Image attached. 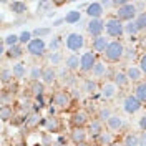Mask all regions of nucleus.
I'll list each match as a JSON object with an SVG mask.
<instances>
[{
    "label": "nucleus",
    "mask_w": 146,
    "mask_h": 146,
    "mask_svg": "<svg viewBox=\"0 0 146 146\" xmlns=\"http://www.w3.org/2000/svg\"><path fill=\"white\" fill-rule=\"evenodd\" d=\"M101 5H103V9H108V7H113V2H110V0H103Z\"/></svg>",
    "instance_id": "obj_52"
},
{
    "label": "nucleus",
    "mask_w": 146,
    "mask_h": 146,
    "mask_svg": "<svg viewBox=\"0 0 146 146\" xmlns=\"http://www.w3.org/2000/svg\"><path fill=\"white\" fill-rule=\"evenodd\" d=\"M0 118H2L3 123H5V121H12V119L15 118L13 108H12V106H2V108H0Z\"/></svg>",
    "instance_id": "obj_34"
},
{
    "label": "nucleus",
    "mask_w": 146,
    "mask_h": 146,
    "mask_svg": "<svg viewBox=\"0 0 146 146\" xmlns=\"http://www.w3.org/2000/svg\"><path fill=\"white\" fill-rule=\"evenodd\" d=\"M60 45H62V36H53V38L50 40L48 48H50V52H52V53H55V52H58Z\"/></svg>",
    "instance_id": "obj_42"
},
{
    "label": "nucleus",
    "mask_w": 146,
    "mask_h": 146,
    "mask_svg": "<svg viewBox=\"0 0 146 146\" xmlns=\"http://www.w3.org/2000/svg\"><path fill=\"white\" fill-rule=\"evenodd\" d=\"M12 72H13V78H17V80H23L25 78V75H27V66L25 63H22V62H18L12 66Z\"/></svg>",
    "instance_id": "obj_27"
},
{
    "label": "nucleus",
    "mask_w": 146,
    "mask_h": 146,
    "mask_svg": "<svg viewBox=\"0 0 146 146\" xmlns=\"http://www.w3.org/2000/svg\"><path fill=\"white\" fill-rule=\"evenodd\" d=\"M23 52H25V48L23 45H15V46H10L9 50H7V56H9L10 60H18V58H22L23 56Z\"/></svg>",
    "instance_id": "obj_26"
},
{
    "label": "nucleus",
    "mask_w": 146,
    "mask_h": 146,
    "mask_svg": "<svg viewBox=\"0 0 146 146\" xmlns=\"http://www.w3.org/2000/svg\"><path fill=\"white\" fill-rule=\"evenodd\" d=\"M138 9H136V5L135 3H129L128 2L126 5H123L121 9L116 10V18L118 20H121V22H133V20H136L138 17Z\"/></svg>",
    "instance_id": "obj_4"
},
{
    "label": "nucleus",
    "mask_w": 146,
    "mask_h": 146,
    "mask_svg": "<svg viewBox=\"0 0 146 146\" xmlns=\"http://www.w3.org/2000/svg\"><path fill=\"white\" fill-rule=\"evenodd\" d=\"M13 146H27V143H25V141H17Z\"/></svg>",
    "instance_id": "obj_54"
},
{
    "label": "nucleus",
    "mask_w": 146,
    "mask_h": 146,
    "mask_svg": "<svg viewBox=\"0 0 146 146\" xmlns=\"http://www.w3.org/2000/svg\"><path fill=\"white\" fill-rule=\"evenodd\" d=\"M65 46L72 53H76V52H80L83 46H85V36L82 33H78V32H72V33H68L66 38H65Z\"/></svg>",
    "instance_id": "obj_3"
},
{
    "label": "nucleus",
    "mask_w": 146,
    "mask_h": 146,
    "mask_svg": "<svg viewBox=\"0 0 146 146\" xmlns=\"http://www.w3.org/2000/svg\"><path fill=\"white\" fill-rule=\"evenodd\" d=\"M103 30H105V20H101V18H90V22L86 23V32L93 38L101 36Z\"/></svg>",
    "instance_id": "obj_10"
},
{
    "label": "nucleus",
    "mask_w": 146,
    "mask_h": 146,
    "mask_svg": "<svg viewBox=\"0 0 146 146\" xmlns=\"http://www.w3.org/2000/svg\"><path fill=\"white\" fill-rule=\"evenodd\" d=\"M30 91L33 96H43L45 95V83L43 82H30Z\"/></svg>",
    "instance_id": "obj_28"
},
{
    "label": "nucleus",
    "mask_w": 146,
    "mask_h": 146,
    "mask_svg": "<svg viewBox=\"0 0 146 146\" xmlns=\"http://www.w3.org/2000/svg\"><path fill=\"white\" fill-rule=\"evenodd\" d=\"M125 52H126V46L121 40H111L103 56L108 63H119L125 58Z\"/></svg>",
    "instance_id": "obj_1"
},
{
    "label": "nucleus",
    "mask_w": 146,
    "mask_h": 146,
    "mask_svg": "<svg viewBox=\"0 0 146 146\" xmlns=\"http://www.w3.org/2000/svg\"><path fill=\"white\" fill-rule=\"evenodd\" d=\"M138 66H139V70L143 72V75L146 76V52L139 55V58H138Z\"/></svg>",
    "instance_id": "obj_44"
},
{
    "label": "nucleus",
    "mask_w": 146,
    "mask_h": 146,
    "mask_svg": "<svg viewBox=\"0 0 146 146\" xmlns=\"http://www.w3.org/2000/svg\"><path fill=\"white\" fill-rule=\"evenodd\" d=\"M126 75L129 78V82H133V83L143 82V72L139 70V66H136V65H129L126 68Z\"/></svg>",
    "instance_id": "obj_19"
},
{
    "label": "nucleus",
    "mask_w": 146,
    "mask_h": 146,
    "mask_svg": "<svg viewBox=\"0 0 146 146\" xmlns=\"http://www.w3.org/2000/svg\"><path fill=\"white\" fill-rule=\"evenodd\" d=\"M73 146H90V145H88V143L85 141V143H78V145H73Z\"/></svg>",
    "instance_id": "obj_55"
},
{
    "label": "nucleus",
    "mask_w": 146,
    "mask_h": 146,
    "mask_svg": "<svg viewBox=\"0 0 146 146\" xmlns=\"http://www.w3.org/2000/svg\"><path fill=\"white\" fill-rule=\"evenodd\" d=\"M111 82L115 83L118 88H126L129 85V78H128L126 72H115L113 73V80Z\"/></svg>",
    "instance_id": "obj_23"
},
{
    "label": "nucleus",
    "mask_w": 146,
    "mask_h": 146,
    "mask_svg": "<svg viewBox=\"0 0 146 146\" xmlns=\"http://www.w3.org/2000/svg\"><path fill=\"white\" fill-rule=\"evenodd\" d=\"M53 146H66V145H65V143H58V141H55Z\"/></svg>",
    "instance_id": "obj_57"
},
{
    "label": "nucleus",
    "mask_w": 146,
    "mask_h": 146,
    "mask_svg": "<svg viewBox=\"0 0 146 146\" xmlns=\"http://www.w3.org/2000/svg\"><path fill=\"white\" fill-rule=\"evenodd\" d=\"M108 45H110V38H108V36H105V35H101V36L93 38V42H91V50H93L95 53L105 55Z\"/></svg>",
    "instance_id": "obj_13"
},
{
    "label": "nucleus",
    "mask_w": 146,
    "mask_h": 146,
    "mask_svg": "<svg viewBox=\"0 0 146 146\" xmlns=\"http://www.w3.org/2000/svg\"><path fill=\"white\" fill-rule=\"evenodd\" d=\"M141 141H143V143H146V131L143 133V136H141Z\"/></svg>",
    "instance_id": "obj_56"
},
{
    "label": "nucleus",
    "mask_w": 146,
    "mask_h": 146,
    "mask_svg": "<svg viewBox=\"0 0 146 146\" xmlns=\"http://www.w3.org/2000/svg\"><path fill=\"white\" fill-rule=\"evenodd\" d=\"M88 138V129L85 128H73L70 131V141L73 145H78V143H85Z\"/></svg>",
    "instance_id": "obj_15"
},
{
    "label": "nucleus",
    "mask_w": 146,
    "mask_h": 146,
    "mask_svg": "<svg viewBox=\"0 0 146 146\" xmlns=\"http://www.w3.org/2000/svg\"><path fill=\"white\" fill-rule=\"evenodd\" d=\"M62 23H65V17H63V18H58V20H55L53 23H52V27H60Z\"/></svg>",
    "instance_id": "obj_50"
},
{
    "label": "nucleus",
    "mask_w": 146,
    "mask_h": 146,
    "mask_svg": "<svg viewBox=\"0 0 146 146\" xmlns=\"http://www.w3.org/2000/svg\"><path fill=\"white\" fill-rule=\"evenodd\" d=\"M42 145H43V146H53L55 145L53 141H52L50 133H43V135H42Z\"/></svg>",
    "instance_id": "obj_46"
},
{
    "label": "nucleus",
    "mask_w": 146,
    "mask_h": 146,
    "mask_svg": "<svg viewBox=\"0 0 146 146\" xmlns=\"http://www.w3.org/2000/svg\"><path fill=\"white\" fill-rule=\"evenodd\" d=\"M96 53L93 50H88V52H83L82 53V65H80V73L86 75V73H91L95 65H96Z\"/></svg>",
    "instance_id": "obj_6"
},
{
    "label": "nucleus",
    "mask_w": 146,
    "mask_h": 146,
    "mask_svg": "<svg viewBox=\"0 0 146 146\" xmlns=\"http://www.w3.org/2000/svg\"><path fill=\"white\" fill-rule=\"evenodd\" d=\"M125 56H126L128 60H133V58H136V48H126V52H125ZM139 58V56H138Z\"/></svg>",
    "instance_id": "obj_47"
},
{
    "label": "nucleus",
    "mask_w": 146,
    "mask_h": 146,
    "mask_svg": "<svg viewBox=\"0 0 146 146\" xmlns=\"http://www.w3.org/2000/svg\"><path fill=\"white\" fill-rule=\"evenodd\" d=\"M138 32H139V30H138L136 22H135V20H133V22H128V23H125V33H126L129 38H133Z\"/></svg>",
    "instance_id": "obj_35"
},
{
    "label": "nucleus",
    "mask_w": 146,
    "mask_h": 146,
    "mask_svg": "<svg viewBox=\"0 0 146 146\" xmlns=\"http://www.w3.org/2000/svg\"><path fill=\"white\" fill-rule=\"evenodd\" d=\"M48 62H50V65L52 66H56V65H60L62 62H63V55H62V52H55V53H50V56H48Z\"/></svg>",
    "instance_id": "obj_38"
},
{
    "label": "nucleus",
    "mask_w": 146,
    "mask_h": 146,
    "mask_svg": "<svg viewBox=\"0 0 146 146\" xmlns=\"http://www.w3.org/2000/svg\"><path fill=\"white\" fill-rule=\"evenodd\" d=\"M90 123V116L86 111H75L72 116H70V125L72 128H85V125Z\"/></svg>",
    "instance_id": "obj_11"
},
{
    "label": "nucleus",
    "mask_w": 146,
    "mask_h": 146,
    "mask_svg": "<svg viewBox=\"0 0 146 146\" xmlns=\"http://www.w3.org/2000/svg\"><path fill=\"white\" fill-rule=\"evenodd\" d=\"M35 146H43V145H42V143H36V145Z\"/></svg>",
    "instance_id": "obj_59"
},
{
    "label": "nucleus",
    "mask_w": 146,
    "mask_h": 146,
    "mask_svg": "<svg viewBox=\"0 0 146 146\" xmlns=\"http://www.w3.org/2000/svg\"><path fill=\"white\" fill-rule=\"evenodd\" d=\"M133 95H135L143 105H146V82L136 83L135 88H133Z\"/></svg>",
    "instance_id": "obj_24"
},
{
    "label": "nucleus",
    "mask_w": 146,
    "mask_h": 146,
    "mask_svg": "<svg viewBox=\"0 0 146 146\" xmlns=\"http://www.w3.org/2000/svg\"><path fill=\"white\" fill-rule=\"evenodd\" d=\"M91 76H93V80H108L110 76H113V73H111V70L108 68V65L105 62L98 60L95 68H93V72H91Z\"/></svg>",
    "instance_id": "obj_9"
},
{
    "label": "nucleus",
    "mask_w": 146,
    "mask_h": 146,
    "mask_svg": "<svg viewBox=\"0 0 146 146\" xmlns=\"http://www.w3.org/2000/svg\"><path fill=\"white\" fill-rule=\"evenodd\" d=\"M70 95H72V98H78V100H80V98H82V88H78V90L75 88L73 93H70Z\"/></svg>",
    "instance_id": "obj_49"
},
{
    "label": "nucleus",
    "mask_w": 146,
    "mask_h": 146,
    "mask_svg": "<svg viewBox=\"0 0 146 146\" xmlns=\"http://www.w3.org/2000/svg\"><path fill=\"white\" fill-rule=\"evenodd\" d=\"M136 27L139 32H146V12H141V13H138L136 17Z\"/></svg>",
    "instance_id": "obj_40"
},
{
    "label": "nucleus",
    "mask_w": 146,
    "mask_h": 146,
    "mask_svg": "<svg viewBox=\"0 0 146 146\" xmlns=\"http://www.w3.org/2000/svg\"><path fill=\"white\" fill-rule=\"evenodd\" d=\"M12 101H13V91L5 90L2 93V106H10Z\"/></svg>",
    "instance_id": "obj_41"
},
{
    "label": "nucleus",
    "mask_w": 146,
    "mask_h": 146,
    "mask_svg": "<svg viewBox=\"0 0 146 146\" xmlns=\"http://www.w3.org/2000/svg\"><path fill=\"white\" fill-rule=\"evenodd\" d=\"M32 35H33V33H30V32H22V33H20V45H25V43H30V42H32V40H33V38H32Z\"/></svg>",
    "instance_id": "obj_43"
},
{
    "label": "nucleus",
    "mask_w": 146,
    "mask_h": 146,
    "mask_svg": "<svg viewBox=\"0 0 146 146\" xmlns=\"http://www.w3.org/2000/svg\"><path fill=\"white\" fill-rule=\"evenodd\" d=\"M42 116L38 115V113H30V115H27V121H25V128H36L38 125H42Z\"/></svg>",
    "instance_id": "obj_29"
},
{
    "label": "nucleus",
    "mask_w": 146,
    "mask_h": 146,
    "mask_svg": "<svg viewBox=\"0 0 146 146\" xmlns=\"http://www.w3.org/2000/svg\"><path fill=\"white\" fill-rule=\"evenodd\" d=\"M80 20H82L80 10H70V12L65 15V23H68V25H75V23H78Z\"/></svg>",
    "instance_id": "obj_32"
},
{
    "label": "nucleus",
    "mask_w": 146,
    "mask_h": 146,
    "mask_svg": "<svg viewBox=\"0 0 146 146\" xmlns=\"http://www.w3.org/2000/svg\"><path fill=\"white\" fill-rule=\"evenodd\" d=\"M52 103H53L56 108H60V110H66L70 105H72V95L68 93V91H63V90H60V91H56L53 95V98H52Z\"/></svg>",
    "instance_id": "obj_8"
},
{
    "label": "nucleus",
    "mask_w": 146,
    "mask_h": 146,
    "mask_svg": "<svg viewBox=\"0 0 146 146\" xmlns=\"http://www.w3.org/2000/svg\"><path fill=\"white\" fill-rule=\"evenodd\" d=\"M85 12H86V15L90 18H101V15L105 13V9H103L101 2H91Z\"/></svg>",
    "instance_id": "obj_17"
},
{
    "label": "nucleus",
    "mask_w": 146,
    "mask_h": 146,
    "mask_svg": "<svg viewBox=\"0 0 146 146\" xmlns=\"http://www.w3.org/2000/svg\"><path fill=\"white\" fill-rule=\"evenodd\" d=\"M48 113H50V116H55V113H56V106H55V105H50V106H48Z\"/></svg>",
    "instance_id": "obj_51"
},
{
    "label": "nucleus",
    "mask_w": 146,
    "mask_h": 146,
    "mask_svg": "<svg viewBox=\"0 0 146 146\" xmlns=\"http://www.w3.org/2000/svg\"><path fill=\"white\" fill-rule=\"evenodd\" d=\"M118 90L119 88L113 82H105L100 86V95L103 100H111V98H115L118 95Z\"/></svg>",
    "instance_id": "obj_12"
},
{
    "label": "nucleus",
    "mask_w": 146,
    "mask_h": 146,
    "mask_svg": "<svg viewBox=\"0 0 146 146\" xmlns=\"http://www.w3.org/2000/svg\"><path fill=\"white\" fill-rule=\"evenodd\" d=\"M27 52L32 55V56H38V58L45 56L46 45H45V42H43V38H33V40L27 45Z\"/></svg>",
    "instance_id": "obj_7"
},
{
    "label": "nucleus",
    "mask_w": 146,
    "mask_h": 146,
    "mask_svg": "<svg viewBox=\"0 0 146 146\" xmlns=\"http://www.w3.org/2000/svg\"><path fill=\"white\" fill-rule=\"evenodd\" d=\"M82 91L88 93V95H96V93L100 91V86H98L96 80H93V78H85L83 83H82Z\"/></svg>",
    "instance_id": "obj_21"
},
{
    "label": "nucleus",
    "mask_w": 146,
    "mask_h": 146,
    "mask_svg": "<svg viewBox=\"0 0 146 146\" xmlns=\"http://www.w3.org/2000/svg\"><path fill=\"white\" fill-rule=\"evenodd\" d=\"M110 146H123V145H118V143H111Z\"/></svg>",
    "instance_id": "obj_58"
},
{
    "label": "nucleus",
    "mask_w": 146,
    "mask_h": 146,
    "mask_svg": "<svg viewBox=\"0 0 146 146\" xmlns=\"http://www.w3.org/2000/svg\"><path fill=\"white\" fill-rule=\"evenodd\" d=\"M103 131H105V129H103V123H101L100 119H91L90 123H88V135H90L93 139H96Z\"/></svg>",
    "instance_id": "obj_20"
},
{
    "label": "nucleus",
    "mask_w": 146,
    "mask_h": 146,
    "mask_svg": "<svg viewBox=\"0 0 146 146\" xmlns=\"http://www.w3.org/2000/svg\"><path fill=\"white\" fill-rule=\"evenodd\" d=\"M138 126H139L141 131H146V113L141 115V118H139V121H138Z\"/></svg>",
    "instance_id": "obj_48"
},
{
    "label": "nucleus",
    "mask_w": 146,
    "mask_h": 146,
    "mask_svg": "<svg viewBox=\"0 0 146 146\" xmlns=\"http://www.w3.org/2000/svg\"><path fill=\"white\" fill-rule=\"evenodd\" d=\"M42 126L46 128V131L52 135V133H58L60 131V119L56 116H48V118L42 119Z\"/></svg>",
    "instance_id": "obj_18"
},
{
    "label": "nucleus",
    "mask_w": 146,
    "mask_h": 146,
    "mask_svg": "<svg viewBox=\"0 0 146 146\" xmlns=\"http://www.w3.org/2000/svg\"><path fill=\"white\" fill-rule=\"evenodd\" d=\"M121 108H123V111L126 115H135V113H138L143 108V103L138 100L135 95H126L123 98V101H121Z\"/></svg>",
    "instance_id": "obj_5"
},
{
    "label": "nucleus",
    "mask_w": 146,
    "mask_h": 146,
    "mask_svg": "<svg viewBox=\"0 0 146 146\" xmlns=\"http://www.w3.org/2000/svg\"><path fill=\"white\" fill-rule=\"evenodd\" d=\"M2 42H3V43L10 48V46H15V45H18V43H20V36L15 35V33H10V35H7L3 40H2Z\"/></svg>",
    "instance_id": "obj_36"
},
{
    "label": "nucleus",
    "mask_w": 146,
    "mask_h": 146,
    "mask_svg": "<svg viewBox=\"0 0 146 146\" xmlns=\"http://www.w3.org/2000/svg\"><path fill=\"white\" fill-rule=\"evenodd\" d=\"M10 7V12H13L15 15H23L25 12H27V3L25 2H20V0H15V2H10L9 3Z\"/></svg>",
    "instance_id": "obj_25"
},
{
    "label": "nucleus",
    "mask_w": 146,
    "mask_h": 146,
    "mask_svg": "<svg viewBox=\"0 0 146 146\" xmlns=\"http://www.w3.org/2000/svg\"><path fill=\"white\" fill-rule=\"evenodd\" d=\"M42 75H43V68H40L38 65H32V68L28 72L30 82H40L42 80Z\"/></svg>",
    "instance_id": "obj_33"
},
{
    "label": "nucleus",
    "mask_w": 146,
    "mask_h": 146,
    "mask_svg": "<svg viewBox=\"0 0 146 146\" xmlns=\"http://www.w3.org/2000/svg\"><path fill=\"white\" fill-rule=\"evenodd\" d=\"M121 145L123 146H139V145H143V141H141V136H138L136 133H129V135L125 136Z\"/></svg>",
    "instance_id": "obj_30"
},
{
    "label": "nucleus",
    "mask_w": 146,
    "mask_h": 146,
    "mask_svg": "<svg viewBox=\"0 0 146 146\" xmlns=\"http://www.w3.org/2000/svg\"><path fill=\"white\" fill-rule=\"evenodd\" d=\"M50 32H52V28H36L35 32H33V35H35L36 38H42V36L48 35Z\"/></svg>",
    "instance_id": "obj_45"
},
{
    "label": "nucleus",
    "mask_w": 146,
    "mask_h": 146,
    "mask_svg": "<svg viewBox=\"0 0 146 146\" xmlns=\"http://www.w3.org/2000/svg\"><path fill=\"white\" fill-rule=\"evenodd\" d=\"M5 43H3V42H2V43H0V55H7V48H5Z\"/></svg>",
    "instance_id": "obj_53"
},
{
    "label": "nucleus",
    "mask_w": 146,
    "mask_h": 146,
    "mask_svg": "<svg viewBox=\"0 0 146 146\" xmlns=\"http://www.w3.org/2000/svg\"><path fill=\"white\" fill-rule=\"evenodd\" d=\"M106 126H108V129L111 133H118V131H121L125 128V119L121 118L119 115H115L113 113V116L106 121Z\"/></svg>",
    "instance_id": "obj_16"
},
{
    "label": "nucleus",
    "mask_w": 146,
    "mask_h": 146,
    "mask_svg": "<svg viewBox=\"0 0 146 146\" xmlns=\"http://www.w3.org/2000/svg\"><path fill=\"white\" fill-rule=\"evenodd\" d=\"M58 78V73L55 70L53 66H45L43 68V75H42V82L45 85H53Z\"/></svg>",
    "instance_id": "obj_22"
},
{
    "label": "nucleus",
    "mask_w": 146,
    "mask_h": 146,
    "mask_svg": "<svg viewBox=\"0 0 146 146\" xmlns=\"http://www.w3.org/2000/svg\"><path fill=\"white\" fill-rule=\"evenodd\" d=\"M105 30H106V35L110 38L119 40L125 35V23L116 17H110L108 20H105Z\"/></svg>",
    "instance_id": "obj_2"
},
{
    "label": "nucleus",
    "mask_w": 146,
    "mask_h": 146,
    "mask_svg": "<svg viewBox=\"0 0 146 146\" xmlns=\"http://www.w3.org/2000/svg\"><path fill=\"white\" fill-rule=\"evenodd\" d=\"M12 78H13V72H12V68H2V73H0V80L3 85H7V83L12 82Z\"/></svg>",
    "instance_id": "obj_37"
},
{
    "label": "nucleus",
    "mask_w": 146,
    "mask_h": 146,
    "mask_svg": "<svg viewBox=\"0 0 146 146\" xmlns=\"http://www.w3.org/2000/svg\"><path fill=\"white\" fill-rule=\"evenodd\" d=\"M80 65H82V55L72 53L65 58V68H66L68 72H76V70H80Z\"/></svg>",
    "instance_id": "obj_14"
},
{
    "label": "nucleus",
    "mask_w": 146,
    "mask_h": 146,
    "mask_svg": "<svg viewBox=\"0 0 146 146\" xmlns=\"http://www.w3.org/2000/svg\"><path fill=\"white\" fill-rule=\"evenodd\" d=\"M95 141H96L98 146H110L113 143V133H111V131H103Z\"/></svg>",
    "instance_id": "obj_31"
},
{
    "label": "nucleus",
    "mask_w": 146,
    "mask_h": 146,
    "mask_svg": "<svg viewBox=\"0 0 146 146\" xmlns=\"http://www.w3.org/2000/svg\"><path fill=\"white\" fill-rule=\"evenodd\" d=\"M111 116H113V111H111L110 108H100V110H98V118H96V119H100L101 123H103V121L106 123Z\"/></svg>",
    "instance_id": "obj_39"
}]
</instances>
